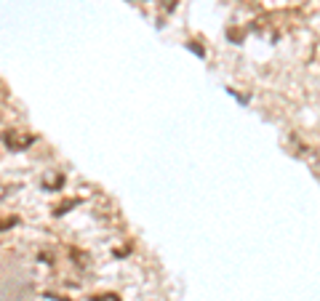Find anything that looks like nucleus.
<instances>
[{"label": "nucleus", "mask_w": 320, "mask_h": 301, "mask_svg": "<svg viewBox=\"0 0 320 301\" xmlns=\"http://www.w3.org/2000/svg\"><path fill=\"white\" fill-rule=\"evenodd\" d=\"M3 141H6L11 149H27L30 144L35 141V136H16V133H3Z\"/></svg>", "instance_id": "1"}, {"label": "nucleus", "mask_w": 320, "mask_h": 301, "mask_svg": "<svg viewBox=\"0 0 320 301\" xmlns=\"http://www.w3.org/2000/svg\"><path fill=\"white\" fill-rule=\"evenodd\" d=\"M16 216H8V219H0V232H6V229H11V227H16Z\"/></svg>", "instance_id": "2"}, {"label": "nucleus", "mask_w": 320, "mask_h": 301, "mask_svg": "<svg viewBox=\"0 0 320 301\" xmlns=\"http://www.w3.org/2000/svg\"><path fill=\"white\" fill-rule=\"evenodd\" d=\"M166 8H168V11H171V8H174V0H166Z\"/></svg>", "instance_id": "3"}]
</instances>
